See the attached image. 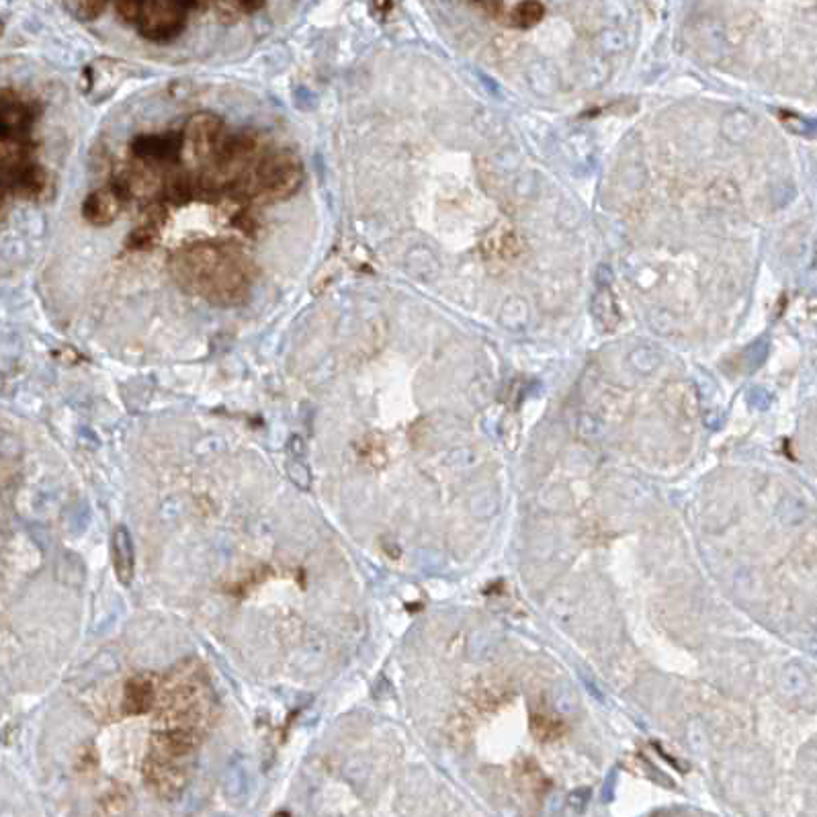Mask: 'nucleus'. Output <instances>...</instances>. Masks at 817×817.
<instances>
[{
	"mask_svg": "<svg viewBox=\"0 0 817 817\" xmlns=\"http://www.w3.org/2000/svg\"><path fill=\"white\" fill-rule=\"evenodd\" d=\"M170 273L185 293L211 306L232 308L248 297L256 267L234 242L201 240L170 256Z\"/></svg>",
	"mask_w": 817,
	"mask_h": 817,
	"instance_id": "1",
	"label": "nucleus"
},
{
	"mask_svg": "<svg viewBox=\"0 0 817 817\" xmlns=\"http://www.w3.org/2000/svg\"><path fill=\"white\" fill-rule=\"evenodd\" d=\"M185 666L172 670L160 684L154 729L185 731L205 738L213 719L211 688L195 662Z\"/></svg>",
	"mask_w": 817,
	"mask_h": 817,
	"instance_id": "2",
	"label": "nucleus"
},
{
	"mask_svg": "<svg viewBox=\"0 0 817 817\" xmlns=\"http://www.w3.org/2000/svg\"><path fill=\"white\" fill-rule=\"evenodd\" d=\"M304 183V166L285 148L261 150L254 162L232 183L230 191L254 201H283Z\"/></svg>",
	"mask_w": 817,
	"mask_h": 817,
	"instance_id": "3",
	"label": "nucleus"
},
{
	"mask_svg": "<svg viewBox=\"0 0 817 817\" xmlns=\"http://www.w3.org/2000/svg\"><path fill=\"white\" fill-rule=\"evenodd\" d=\"M226 136L228 129L224 121L213 113H199L187 121L183 134V156L197 170V175L211 166Z\"/></svg>",
	"mask_w": 817,
	"mask_h": 817,
	"instance_id": "4",
	"label": "nucleus"
},
{
	"mask_svg": "<svg viewBox=\"0 0 817 817\" xmlns=\"http://www.w3.org/2000/svg\"><path fill=\"white\" fill-rule=\"evenodd\" d=\"M191 779V766L148 754L144 760V783L162 799H177Z\"/></svg>",
	"mask_w": 817,
	"mask_h": 817,
	"instance_id": "5",
	"label": "nucleus"
},
{
	"mask_svg": "<svg viewBox=\"0 0 817 817\" xmlns=\"http://www.w3.org/2000/svg\"><path fill=\"white\" fill-rule=\"evenodd\" d=\"M129 152H132L134 160H140L154 168L177 164L179 158L183 156V138L172 134L142 136L132 142Z\"/></svg>",
	"mask_w": 817,
	"mask_h": 817,
	"instance_id": "6",
	"label": "nucleus"
},
{
	"mask_svg": "<svg viewBox=\"0 0 817 817\" xmlns=\"http://www.w3.org/2000/svg\"><path fill=\"white\" fill-rule=\"evenodd\" d=\"M125 205V197L121 195V191L111 185V187H103L93 191L89 197L84 199L82 203V218L89 222L91 226L97 228H105L109 224H113L119 213L123 211Z\"/></svg>",
	"mask_w": 817,
	"mask_h": 817,
	"instance_id": "7",
	"label": "nucleus"
},
{
	"mask_svg": "<svg viewBox=\"0 0 817 817\" xmlns=\"http://www.w3.org/2000/svg\"><path fill=\"white\" fill-rule=\"evenodd\" d=\"M158 693H160V686L150 674L132 676L123 686V699H121L123 713L129 717L150 713L158 703Z\"/></svg>",
	"mask_w": 817,
	"mask_h": 817,
	"instance_id": "8",
	"label": "nucleus"
},
{
	"mask_svg": "<svg viewBox=\"0 0 817 817\" xmlns=\"http://www.w3.org/2000/svg\"><path fill=\"white\" fill-rule=\"evenodd\" d=\"M37 109L17 91L3 93V134H31Z\"/></svg>",
	"mask_w": 817,
	"mask_h": 817,
	"instance_id": "9",
	"label": "nucleus"
},
{
	"mask_svg": "<svg viewBox=\"0 0 817 817\" xmlns=\"http://www.w3.org/2000/svg\"><path fill=\"white\" fill-rule=\"evenodd\" d=\"M111 559L119 584L121 586L132 584L136 572V551L132 535H129V531L123 525L115 527L111 535Z\"/></svg>",
	"mask_w": 817,
	"mask_h": 817,
	"instance_id": "10",
	"label": "nucleus"
},
{
	"mask_svg": "<svg viewBox=\"0 0 817 817\" xmlns=\"http://www.w3.org/2000/svg\"><path fill=\"white\" fill-rule=\"evenodd\" d=\"M482 250L486 254V258L496 263H510L514 261L516 256L523 252V242L519 238V234L514 232V228L500 224L496 228H492L484 242H482Z\"/></svg>",
	"mask_w": 817,
	"mask_h": 817,
	"instance_id": "11",
	"label": "nucleus"
},
{
	"mask_svg": "<svg viewBox=\"0 0 817 817\" xmlns=\"http://www.w3.org/2000/svg\"><path fill=\"white\" fill-rule=\"evenodd\" d=\"M119 64L115 62H97L89 70H86V95H95L97 101H103L109 97L123 80V74L117 70Z\"/></svg>",
	"mask_w": 817,
	"mask_h": 817,
	"instance_id": "12",
	"label": "nucleus"
},
{
	"mask_svg": "<svg viewBox=\"0 0 817 817\" xmlns=\"http://www.w3.org/2000/svg\"><path fill=\"white\" fill-rule=\"evenodd\" d=\"M568 731L566 723L562 719H557L549 713H533L531 715V734L539 740V742H555L562 738Z\"/></svg>",
	"mask_w": 817,
	"mask_h": 817,
	"instance_id": "13",
	"label": "nucleus"
},
{
	"mask_svg": "<svg viewBox=\"0 0 817 817\" xmlns=\"http://www.w3.org/2000/svg\"><path fill=\"white\" fill-rule=\"evenodd\" d=\"M545 15L543 5L539 0H523V3L516 5L510 15H508V23L516 29H529L535 27Z\"/></svg>",
	"mask_w": 817,
	"mask_h": 817,
	"instance_id": "14",
	"label": "nucleus"
},
{
	"mask_svg": "<svg viewBox=\"0 0 817 817\" xmlns=\"http://www.w3.org/2000/svg\"><path fill=\"white\" fill-rule=\"evenodd\" d=\"M519 783L523 789H527L529 795L541 797L547 789V779L543 777L541 768L533 760H525L523 766L519 768Z\"/></svg>",
	"mask_w": 817,
	"mask_h": 817,
	"instance_id": "15",
	"label": "nucleus"
},
{
	"mask_svg": "<svg viewBox=\"0 0 817 817\" xmlns=\"http://www.w3.org/2000/svg\"><path fill=\"white\" fill-rule=\"evenodd\" d=\"M105 3L107 0H68L72 13L84 21H91L99 17L101 11L105 9Z\"/></svg>",
	"mask_w": 817,
	"mask_h": 817,
	"instance_id": "16",
	"label": "nucleus"
}]
</instances>
